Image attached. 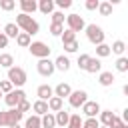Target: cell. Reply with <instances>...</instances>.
Returning a JSON list of instances; mask_svg holds the SVG:
<instances>
[{
	"label": "cell",
	"instance_id": "1",
	"mask_svg": "<svg viewBox=\"0 0 128 128\" xmlns=\"http://www.w3.org/2000/svg\"><path fill=\"white\" fill-rule=\"evenodd\" d=\"M16 26H18V30H22V32H26L28 36H32V34H36L38 30H40V26H38V22L32 18V16H28V14H18L16 16V22H14Z\"/></svg>",
	"mask_w": 128,
	"mask_h": 128
},
{
	"label": "cell",
	"instance_id": "2",
	"mask_svg": "<svg viewBox=\"0 0 128 128\" xmlns=\"http://www.w3.org/2000/svg\"><path fill=\"white\" fill-rule=\"evenodd\" d=\"M12 86H24L26 84V80H28V76H26V70L24 68H20V66H12V68H8V78H6Z\"/></svg>",
	"mask_w": 128,
	"mask_h": 128
},
{
	"label": "cell",
	"instance_id": "3",
	"mask_svg": "<svg viewBox=\"0 0 128 128\" xmlns=\"http://www.w3.org/2000/svg\"><path fill=\"white\" fill-rule=\"evenodd\" d=\"M22 112H18L16 108H10V110H0V126H14L22 120Z\"/></svg>",
	"mask_w": 128,
	"mask_h": 128
},
{
	"label": "cell",
	"instance_id": "4",
	"mask_svg": "<svg viewBox=\"0 0 128 128\" xmlns=\"http://www.w3.org/2000/svg\"><path fill=\"white\" fill-rule=\"evenodd\" d=\"M84 30H86V36H88V40H90L94 46H98V44H104V30H102L100 26H96V24H88Z\"/></svg>",
	"mask_w": 128,
	"mask_h": 128
},
{
	"label": "cell",
	"instance_id": "5",
	"mask_svg": "<svg viewBox=\"0 0 128 128\" xmlns=\"http://www.w3.org/2000/svg\"><path fill=\"white\" fill-rule=\"evenodd\" d=\"M28 50H30V54L32 56H36V58H48L50 56V46L48 44H44V42H30V46H28Z\"/></svg>",
	"mask_w": 128,
	"mask_h": 128
},
{
	"label": "cell",
	"instance_id": "6",
	"mask_svg": "<svg viewBox=\"0 0 128 128\" xmlns=\"http://www.w3.org/2000/svg\"><path fill=\"white\" fill-rule=\"evenodd\" d=\"M22 100H26V92L22 88H16V90H12V92H8L4 96V102H6L8 108H16L18 102H22Z\"/></svg>",
	"mask_w": 128,
	"mask_h": 128
},
{
	"label": "cell",
	"instance_id": "7",
	"mask_svg": "<svg viewBox=\"0 0 128 128\" xmlns=\"http://www.w3.org/2000/svg\"><path fill=\"white\" fill-rule=\"evenodd\" d=\"M66 26H68V30H72L76 34V32H82L86 28V22L80 14H70V16H66Z\"/></svg>",
	"mask_w": 128,
	"mask_h": 128
},
{
	"label": "cell",
	"instance_id": "8",
	"mask_svg": "<svg viewBox=\"0 0 128 128\" xmlns=\"http://www.w3.org/2000/svg\"><path fill=\"white\" fill-rule=\"evenodd\" d=\"M86 100H88V94H86L84 90H72L70 96H68V102H70L72 108H82V104H84Z\"/></svg>",
	"mask_w": 128,
	"mask_h": 128
},
{
	"label": "cell",
	"instance_id": "9",
	"mask_svg": "<svg viewBox=\"0 0 128 128\" xmlns=\"http://www.w3.org/2000/svg\"><path fill=\"white\" fill-rule=\"evenodd\" d=\"M36 70H38L40 76H52L54 74V62L50 58H42V60H38Z\"/></svg>",
	"mask_w": 128,
	"mask_h": 128
},
{
	"label": "cell",
	"instance_id": "10",
	"mask_svg": "<svg viewBox=\"0 0 128 128\" xmlns=\"http://www.w3.org/2000/svg\"><path fill=\"white\" fill-rule=\"evenodd\" d=\"M82 114H84L86 118H96V116L100 114V104L94 102V100H86V102L82 104Z\"/></svg>",
	"mask_w": 128,
	"mask_h": 128
},
{
	"label": "cell",
	"instance_id": "11",
	"mask_svg": "<svg viewBox=\"0 0 128 128\" xmlns=\"http://www.w3.org/2000/svg\"><path fill=\"white\" fill-rule=\"evenodd\" d=\"M36 96H38V100L48 102V100L54 96V88H52V86H48V84H40V86H38V90H36Z\"/></svg>",
	"mask_w": 128,
	"mask_h": 128
},
{
	"label": "cell",
	"instance_id": "12",
	"mask_svg": "<svg viewBox=\"0 0 128 128\" xmlns=\"http://www.w3.org/2000/svg\"><path fill=\"white\" fill-rule=\"evenodd\" d=\"M20 8H22V14H34L38 10V2L36 0H20Z\"/></svg>",
	"mask_w": 128,
	"mask_h": 128
},
{
	"label": "cell",
	"instance_id": "13",
	"mask_svg": "<svg viewBox=\"0 0 128 128\" xmlns=\"http://www.w3.org/2000/svg\"><path fill=\"white\" fill-rule=\"evenodd\" d=\"M70 92H72V88H70V84H66V82H60L56 88H54V96H58V98H68L70 96Z\"/></svg>",
	"mask_w": 128,
	"mask_h": 128
},
{
	"label": "cell",
	"instance_id": "14",
	"mask_svg": "<svg viewBox=\"0 0 128 128\" xmlns=\"http://www.w3.org/2000/svg\"><path fill=\"white\" fill-rule=\"evenodd\" d=\"M84 70H86V72H90V74H96V72L100 74V72H102V62H100L98 58H90Z\"/></svg>",
	"mask_w": 128,
	"mask_h": 128
},
{
	"label": "cell",
	"instance_id": "15",
	"mask_svg": "<svg viewBox=\"0 0 128 128\" xmlns=\"http://www.w3.org/2000/svg\"><path fill=\"white\" fill-rule=\"evenodd\" d=\"M46 104H48V112H60V110H62V106H64V100H62V98H58V96H52Z\"/></svg>",
	"mask_w": 128,
	"mask_h": 128
},
{
	"label": "cell",
	"instance_id": "16",
	"mask_svg": "<svg viewBox=\"0 0 128 128\" xmlns=\"http://www.w3.org/2000/svg\"><path fill=\"white\" fill-rule=\"evenodd\" d=\"M98 116H100V120H98V122H100L102 126H106V128H108V126L112 124V120L116 118L112 110H100V114H98Z\"/></svg>",
	"mask_w": 128,
	"mask_h": 128
},
{
	"label": "cell",
	"instance_id": "17",
	"mask_svg": "<svg viewBox=\"0 0 128 128\" xmlns=\"http://www.w3.org/2000/svg\"><path fill=\"white\" fill-rule=\"evenodd\" d=\"M70 68V60L62 54V56H58L56 60H54V70H60V72H66Z\"/></svg>",
	"mask_w": 128,
	"mask_h": 128
},
{
	"label": "cell",
	"instance_id": "18",
	"mask_svg": "<svg viewBox=\"0 0 128 128\" xmlns=\"http://www.w3.org/2000/svg\"><path fill=\"white\" fill-rule=\"evenodd\" d=\"M68 118H70V112L68 110H60L54 114V120H56V126H68Z\"/></svg>",
	"mask_w": 128,
	"mask_h": 128
},
{
	"label": "cell",
	"instance_id": "19",
	"mask_svg": "<svg viewBox=\"0 0 128 128\" xmlns=\"http://www.w3.org/2000/svg\"><path fill=\"white\" fill-rule=\"evenodd\" d=\"M38 10L42 14H52L54 12V0H40L38 2Z\"/></svg>",
	"mask_w": 128,
	"mask_h": 128
},
{
	"label": "cell",
	"instance_id": "20",
	"mask_svg": "<svg viewBox=\"0 0 128 128\" xmlns=\"http://www.w3.org/2000/svg\"><path fill=\"white\" fill-rule=\"evenodd\" d=\"M98 82H100V86H112L114 84V74L112 72H100Z\"/></svg>",
	"mask_w": 128,
	"mask_h": 128
},
{
	"label": "cell",
	"instance_id": "21",
	"mask_svg": "<svg viewBox=\"0 0 128 128\" xmlns=\"http://www.w3.org/2000/svg\"><path fill=\"white\" fill-rule=\"evenodd\" d=\"M32 110H34L36 116H44V114H48V104L42 102V100H36V102L32 104Z\"/></svg>",
	"mask_w": 128,
	"mask_h": 128
},
{
	"label": "cell",
	"instance_id": "22",
	"mask_svg": "<svg viewBox=\"0 0 128 128\" xmlns=\"http://www.w3.org/2000/svg\"><path fill=\"white\" fill-rule=\"evenodd\" d=\"M20 34V30H18V26L14 24V22H8L6 26H4V36L6 38H16Z\"/></svg>",
	"mask_w": 128,
	"mask_h": 128
},
{
	"label": "cell",
	"instance_id": "23",
	"mask_svg": "<svg viewBox=\"0 0 128 128\" xmlns=\"http://www.w3.org/2000/svg\"><path fill=\"white\" fill-rule=\"evenodd\" d=\"M40 124H42V128H54V126H56L54 114H52V112H48V114L40 116Z\"/></svg>",
	"mask_w": 128,
	"mask_h": 128
},
{
	"label": "cell",
	"instance_id": "24",
	"mask_svg": "<svg viewBox=\"0 0 128 128\" xmlns=\"http://www.w3.org/2000/svg\"><path fill=\"white\" fill-rule=\"evenodd\" d=\"M30 42H32V36H28L26 32H20V34L16 36V44H18L20 48H28Z\"/></svg>",
	"mask_w": 128,
	"mask_h": 128
},
{
	"label": "cell",
	"instance_id": "25",
	"mask_svg": "<svg viewBox=\"0 0 128 128\" xmlns=\"http://www.w3.org/2000/svg\"><path fill=\"white\" fill-rule=\"evenodd\" d=\"M24 128H42V124H40V116H36V114L28 116L26 122H24Z\"/></svg>",
	"mask_w": 128,
	"mask_h": 128
},
{
	"label": "cell",
	"instance_id": "26",
	"mask_svg": "<svg viewBox=\"0 0 128 128\" xmlns=\"http://www.w3.org/2000/svg\"><path fill=\"white\" fill-rule=\"evenodd\" d=\"M112 52H110V46L108 44H98L96 46V58L100 60V58H106V56H110Z\"/></svg>",
	"mask_w": 128,
	"mask_h": 128
},
{
	"label": "cell",
	"instance_id": "27",
	"mask_svg": "<svg viewBox=\"0 0 128 128\" xmlns=\"http://www.w3.org/2000/svg\"><path fill=\"white\" fill-rule=\"evenodd\" d=\"M0 66L2 68H12L14 66V56L8 54V52L6 54H0Z\"/></svg>",
	"mask_w": 128,
	"mask_h": 128
},
{
	"label": "cell",
	"instance_id": "28",
	"mask_svg": "<svg viewBox=\"0 0 128 128\" xmlns=\"http://www.w3.org/2000/svg\"><path fill=\"white\" fill-rule=\"evenodd\" d=\"M66 128H82V116L80 114H70Z\"/></svg>",
	"mask_w": 128,
	"mask_h": 128
},
{
	"label": "cell",
	"instance_id": "29",
	"mask_svg": "<svg viewBox=\"0 0 128 128\" xmlns=\"http://www.w3.org/2000/svg\"><path fill=\"white\" fill-rule=\"evenodd\" d=\"M124 50H126V44H124L122 40H116V42L110 46V52H114V54H118V56H122Z\"/></svg>",
	"mask_w": 128,
	"mask_h": 128
},
{
	"label": "cell",
	"instance_id": "30",
	"mask_svg": "<svg viewBox=\"0 0 128 128\" xmlns=\"http://www.w3.org/2000/svg\"><path fill=\"white\" fill-rule=\"evenodd\" d=\"M98 12L102 16H110L112 14V2H100L98 4Z\"/></svg>",
	"mask_w": 128,
	"mask_h": 128
},
{
	"label": "cell",
	"instance_id": "31",
	"mask_svg": "<svg viewBox=\"0 0 128 128\" xmlns=\"http://www.w3.org/2000/svg\"><path fill=\"white\" fill-rule=\"evenodd\" d=\"M60 38H62V44H70V42H74V40H76V34H74L72 30H68V28H66V30L60 34Z\"/></svg>",
	"mask_w": 128,
	"mask_h": 128
},
{
	"label": "cell",
	"instance_id": "32",
	"mask_svg": "<svg viewBox=\"0 0 128 128\" xmlns=\"http://www.w3.org/2000/svg\"><path fill=\"white\" fill-rule=\"evenodd\" d=\"M116 70L118 72H128V58L126 56H120L116 60Z\"/></svg>",
	"mask_w": 128,
	"mask_h": 128
},
{
	"label": "cell",
	"instance_id": "33",
	"mask_svg": "<svg viewBox=\"0 0 128 128\" xmlns=\"http://www.w3.org/2000/svg\"><path fill=\"white\" fill-rule=\"evenodd\" d=\"M14 8H16V2H14V0H0V10L10 12V10H14Z\"/></svg>",
	"mask_w": 128,
	"mask_h": 128
},
{
	"label": "cell",
	"instance_id": "34",
	"mask_svg": "<svg viewBox=\"0 0 128 128\" xmlns=\"http://www.w3.org/2000/svg\"><path fill=\"white\" fill-rule=\"evenodd\" d=\"M82 128H100V122L96 118H86L82 120Z\"/></svg>",
	"mask_w": 128,
	"mask_h": 128
},
{
	"label": "cell",
	"instance_id": "35",
	"mask_svg": "<svg viewBox=\"0 0 128 128\" xmlns=\"http://www.w3.org/2000/svg\"><path fill=\"white\" fill-rule=\"evenodd\" d=\"M64 32V24H50V34L52 36H60Z\"/></svg>",
	"mask_w": 128,
	"mask_h": 128
},
{
	"label": "cell",
	"instance_id": "36",
	"mask_svg": "<svg viewBox=\"0 0 128 128\" xmlns=\"http://www.w3.org/2000/svg\"><path fill=\"white\" fill-rule=\"evenodd\" d=\"M90 58H92V56H90V54H80V56H78V68H80V70H84V68H86V64H88V60H90Z\"/></svg>",
	"mask_w": 128,
	"mask_h": 128
},
{
	"label": "cell",
	"instance_id": "37",
	"mask_svg": "<svg viewBox=\"0 0 128 128\" xmlns=\"http://www.w3.org/2000/svg\"><path fill=\"white\" fill-rule=\"evenodd\" d=\"M50 16H52V24H64V18H66V16H64L62 12H52Z\"/></svg>",
	"mask_w": 128,
	"mask_h": 128
},
{
	"label": "cell",
	"instance_id": "38",
	"mask_svg": "<svg viewBox=\"0 0 128 128\" xmlns=\"http://www.w3.org/2000/svg\"><path fill=\"white\" fill-rule=\"evenodd\" d=\"M30 108H32V104H30L28 100H22V102H18V106H16V110H18V112H22V114H24V112H28Z\"/></svg>",
	"mask_w": 128,
	"mask_h": 128
},
{
	"label": "cell",
	"instance_id": "39",
	"mask_svg": "<svg viewBox=\"0 0 128 128\" xmlns=\"http://www.w3.org/2000/svg\"><path fill=\"white\" fill-rule=\"evenodd\" d=\"M12 90H14V86H12L8 80H0V92L8 94V92H12Z\"/></svg>",
	"mask_w": 128,
	"mask_h": 128
},
{
	"label": "cell",
	"instance_id": "40",
	"mask_svg": "<svg viewBox=\"0 0 128 128\" xmlns=\"http://www.w3.org/2000/svg\"><path fill=\"white\" fill-rule=\"evenodd\" d=\"M108 128H128V124H124V122H122V120H120V118L116 116V118L112 120V124H110Z\"/></svg>",
	"mask_w": 128,
	"mask_h": 128
},
{
	"label": "cell",
	"instance_id": "41",
	"mask_svg": "<svg viewBox=\"0 0 128 128\" xmlns=\"http://www.w3.org/2000/svg\"><path fill=\"white\" fill-rule=\"evenodd\" d=\"M54 4H56L58 8H62V10H66V8H70V6H72V0H56Z\"/></svg>",
	"mask_w": 128,
	"mask_h": 128
},
{
	"label": "cell",
	"instance_id": "42",
	"mask_svg": "<svg viewBox=\"0 0 128 128\" xmlns=\"http://www.w3.org/2000/svg\"><path fill=\"white\" fill-rule=\"evenodd\" d=\"M64 50H66L68 54H72V52H76V50H78V42L74 40V42H70V44H64Z\"/></svg>",
	"mask_w": 128,
	"mask_h": 128
},
{
	"label": "cell",
	"instance_id": "43",
	"mask_svg": "<svg viewBox=\"0 0 128 128\" xmlns=\"http://www.w3.org/2000/svg\"><path fill=\"white\" fill-rule=\"evenodd\" d=\"M98 4H100L98 0H86L84 6H86V10H98Z\"/></svg>",
	"mask_w": 128,
	"mask_h": 128
},
{
	"label": "cell",
	"instance_id": "44",
	"mask_svg": "<svg viewBox=\"0 0 128 128\" xmlns=\"http://www.w3.org/2000/svg\"><path fill=\"white\" fill-rule=\"evenodd\" d=\"M8 46V38L4 36V32H0V48H6Z\"/></svg>",
	"mask_w": 128,
	"mask_h": 128
},
{
	"label": "cell",
	"instance_id": "45",
	"mask_svg": "<svg viewBox=\"0 0 128 128\" xmlns=\"http://www.w3.org/2000/svg\"><path fill=\"white\" fill-rule=\"evenodd\" d=\"M10 128H22V126H20V124H14V126H10Z\"/></svg>",
	"mask_w": 128,
	"mask_h": 128
},
{
	"label": "cell",
	"instance_id": "46",
	"mask_svg": "<svg viewBox=\"0 0 128 128\" xmlns=\"http://www.w3.org/2000/svg\"><path fill=\"white\" fill-rule=\"evenodd\" d=\"M100 128H106V126H100Z\"/></svg>",
	"mask_w": 128,
	"mask_h": 128
},
{
	"label": "cell",
	"instance_id": "47",
	"mask_svg": "<svg viewBox=\"0 0 128 128\" xmlns=\"http://www.w3.org/2000/svg\"><path fill=\"white\" fill-rule=\"evenodd\" d=\"M0 96H2V92H0Z\"/></svg>",
	"mask_w": 128,
	"mask_h": 128
}]
</instances>
